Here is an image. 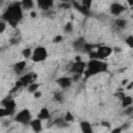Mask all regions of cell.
<instances>
[{
  "label": "cell",
  "instance_id": "29",
  "mask_svg": "<svg viewBox=\"0 0 133 133\" xmlns=\"http://www.w3.org/2000/svg\"><path fill=\"white\" fill-rule=\"evenodd\" d=\"M115 97H116V98H118V99L122 101V100L126 97V95H125V92H124V91H117V92L115 94Z\"/></svg>",
  "mask_w": 133,
  "mask_h": 133
},
{
  "label": "cell",
  "instance_id": "25",
  "mask_svg": "<svg viewBox=\"0 0 133 133\" xmlns=\"http://www.w3.org/2000/svg\"><path fill=\"white\" fill-rule=\"evenodd\" d=\"M126 44H127L130 48L133 49V35H130V36H128V37L126 38Z\"/></svg>",
  "mask_w": 133,
  "mask_h": 133
},
{
  "label": "cell",
  "instance_id": "21",
  "mask_svg": "<svg viewBox=\"0 0 133 133\" xmlns=\"http://www.w3.org/2000/svg\"><path fill=\"white\" fill-rule=\"evenodd\" d=\"M114 23H115L116 27H118V28H121V29L125 28L126 25H127V22H126V20H124V19H116Z\"/></svg>",
  "mask_w": 133,
  "mask_h": 133
},
{
  "label": "cell",
  "instance_id": "23",
  "mask_svg": "<svg viewBox=\"0 0 133 133\" xmlns=\"http://www.w3.org/2000/svg\"><path fill=\"white\" fill-rule=\"evenodd\" d=\"M54 124L57 125L58 127H68V126H69V124L64 121V117H62V118H57V119L54 122Z\"/></svg>",
  "mask_w": 133,
  "mask_h": 133
},
{
  "label": "cell",
  "instance_id": "44",
  "mask_svg": "<svg viewBox=\"0 0 133 133\" xmlns=\"http://www.w3.org/2000/svg\"><path fill=\"white\" fill-rule=\"evenodd\" d=\"M132 86H133V83H131V84H130V85H129V86H128V89H130V88H131V87H132Z\"/></svg>",
  "mask_w": 133,
  "mask_h": 133
},
{
  "label": "cell",
  "instance_id": "41",
  "mask_svg": "<svg viewBox=\"0 0 133 133\" xmlns=\"http://www.w3.org/2000/svg\"><path fill=\"white\" fill-rule=\"evenodd\" d=\"M30 16H31L32 18H35V17H36V14H35L34 11H31V14H30Z\"/></svg>",
  "mask_w": 133,
  "mask_h": 133
},
{
  "label": "cell",
  "instance_id": "34",
  "mask_svg": "<svg viewBox=\"0 0 133 133\" xmlns=\"http://www.w3.org/2000/svg\"><path fill=\"white\" fill-rule=\"evenodd\" d=\"M61 39H62V36L61 35H57V36L54 37L53 43H59V42H61Z\"/></svg>",
  "mask_w": 133,
  "mask_h": 133
},
{
  "label": "cell",
  "instance_id": "35",
  "mask_svg": "<svg viewBox=\"0 0 133 133\" xmlns=\"http://www.w3.org/2000/svg\"><path fill=\"white\" fill-rule=\"evenodd\" d=\"M82 4H83L84 6H86V7L89 8V6H90V4H91V1H85V0H83V1H82Z\"/></svg>",
  "mask_w": 133,
  "mask_h": 133
},
{
  "label": "cell",
  "instance_id": "31",
  "mask_svg": "<svg viewBox=\"0 0 133 133\" xmlns=\"http://www.w3.org/2000/svg\"><path fill=\"white\" fill-rule=\"evenodd\" d=\"M0 116H1V117L8 116V113H7V111H6L5 108H0Z\"/></svg>",
  "mask_w": 133,
  "mask_h": 133
},
{
  "label": "cell",
  "instance_id": "43",
  "mask_svg": "<svg viewBox=\"0 0 133 133\" xmlns=\"http://www.w3.org/2000/svg\"><path fill=\"white\" fill-rule=\"evenodd\" d=\"M127 82H128V80H123V82H122V83L125 85V84H127Z\"/></svg>",
  "mask_w": 133,
  "mask_h": 133
},
{
  "label": "cell",
  "instance_id": "3",
  "mask_svg": "<svg viewBox=\"0 0 133 133\" xmlns=\"http://www.w3.org/2000/svg\"><path fill=\"white\" fill-rule=\"evenodd\" d=\"M112 51H113V49L108 47V46H100L96 51L92 50L90 53H88V55H89L90 59H100V60H102V59L108 57L112 53Z\"/></svg>",
  "mask_w": 133,
  "mask_h": 133
},
{
  "label": "cell",
  "instance_id": "37",
  "mask_svg": "<svg viewBox=\"0 0 133 133\" xmlns=\"http://www.w3.org/2000/svg\"><path fill=\"white\" fill-rule=\"evenodd\" d=\"M101 125L104 126V127H106V128H109V127H110V123H109V122H102Z\"/></svg>",
  "mask_w": 133,
  "mask_h": 133
},
{
  "label": "cell",
  "instance_id": "30",
  "mask_svg": "<svg viewBox=\"0 0 133 133\" xmlns=\"http://www.w3.org/2000/svg\"><path fill=\"white\" fill-rule=\"evenodd\" d=\"M54 99H55L56 101L62 102V96H61V94H60V92H55V95H54Z\"/></svg>",
  "mask_w": 133,
  "mask_h": 133
},
{
  "label": "cell",
  "instance_id": "16",
  "mask_svg": "<svg viewBox=\"0 0 133 133\" xmlns=\"http://www.w3.org/2000/svg\"><path fill=\"white\" fill-rule=\"evenodd\" d=\"M50 117V112L47 108H42L37 114V118H39L41 121H45V119H48Z\"/></svg>",
  "mask_w": 133,
  "mask_h": 133
},
{
  "label": "cell",
  "instance_id": "11",
  "mask_svg": "<svg viewBox=\"0 0 133 133\" xmlns=\"http://www.w3.org/2000/svg\"><path fill=\"white\" fill-rule=\"evenodd\" d=\"M30 126L31 129L35 132V133H39L43 130V125H42V121L39 118H35L33 121L30 122Z\"/></svg>",
  "mask_w": 133,
  "mask_h": 133
},
{
  "label": "cell",
  "instance_id": "28",
  "mask_svg": "<svg viewBox=\"0 0 133 133\" xmlns=\"http://www.w3.org/2000/svg\"><path fill=\"white\" fill-rule=\"evenodd\" d=\"M5 27H6V23H5V21L2 20V21L0 22V33H3V32H4Z\"/></svg>",
  "mask_w": 133,
  "mask_h": 133
},
{
  "label": "cell",
  "instance_id": "32",
  "mask_svg": "<svg viewBox=\"0 0 133 133\" xmlns=\"http://www.w3.org/2000/svg\"><path fill=\"white\" fill-rule=\"evenodd\" d=\"M81 76H82V75H80V74H73V76H72V81L77 82V81L81 78Z\"/></svg>",
  "mask_w": 133,
  "mask_h": 133
},
{
  "label": "cell",
  "instance_id": "12",
  "mask_svg": "<svg viewBox=\"0 0 133 133\" xmlns=\"http://www.w3.org/2000/svg\"><path fill=\"white\" fill-rule=\"evenodd\" d=\"M72 4L74 5V7H75L78 11H80V12L83 14L84 16H88V15H89V8L86 7V6H84L82 3L79 4L78 2H72Z\"/></svg>",
  "mask_w": 133,
  "mask_h": 133
},
{
  "label": "cell",
  "instance_id": "1",
  "mask_svg": "<svg viewBox=\"0 0 133 133\" xmlns=\"http://www.w3.org/2000/svg\"><path fill=\"white\" fill-rule=\"evenodd\" d=\"M22 6L21 3H14L9 5L2 15V20L7 22L11 27H16L22 19Z\"/></svg>",
  "mask_w": 133,
  "mask_h": 133
},
{
  "label": "cell",
  "instance_id": "13",
  "mask_svg": "<svg viewBox=\"0 0 133 133\" xmlns=\"http://www.w3.org/2000/svg\"><path fill=\"white\" fill-rule=\"evenodd\" d=\"M80 128H81L82 133H94L91 125L86 121H82L80 123Z\"/></svg>",
  "mask_w": 133,
  "mask_h": 133
},
{
  "label": "cell",
  "instance_id": "7",
  "mask_svg": "<svg viewBox=\"0 0 133 133\" xmlns=\"http://www.w3.org/2000/svg\"><path fill=\"white\" fill-rule=\"evenodd\" d=\"M2 105H3V108L6 109L8 115H11V114L15 113V110H16V102L14 100H11L10 97H6L2 101Z\"/></svg>",
  "mask_w": 133,
  "mask_h": 133
},
{
  "label": "cell",
  "instance_id": "2",
  "mask_svg": "<svg viewBox=\"0 0 133 133\" xmlns=\"http://www.w3.org/2000/svg\"><path fill=\"white\" fill-rule=\"evenodd\" d=\"M108 71V64L100 59H89L87 62V68L84 72V78L88 79L89 77L100 74V73H105Z\"/></svg>",
  "mask_w": 133,
  "mask_h": 133
},
{
  "label": "cell",
  "instance_id": "17",
  "mask_svg": "<svg viewBox=\"0 0 133 133\" xmlns=\"http://www.w3.org/2000/svg\"><path fill=\"white\" fill-rule=\"evenodd\" d=\"M85 44H86V43H85L84 38H83V37H80V38H78L76 42H74V48H75L77 51H80V50L83 51V48H84V45H85Z\"/></svg>",
  "mask_w": 133,
  "mask_h": 133
},
{
  "label": "cell",
  "instance_id": "40",
  "mask_svg": "<svg viewBox=\"0 0 133 133\" xmlns=\"http://www.w3.org/2000/svg\"><path fill=\"white\" fill-rule=\"evenodd\" d=\"M128 4L133 7V0H128Z\"/></svg>",
  "mask_w": 133,
  "mask_h": 133
},
{
  "label": "cell",
  "instance_id": "33",
  "mask_svg": "<svg viewBox=\"0 0 133 133\" xmlns=\"http://www.w3.org/2000/svg\"><path fill=\"white\" fill-rule=\"evenodd\" d=\"M122 132H123L122 127H116V128H114L113 130H111L110 133H122Z\"/></svg>",
  "mask_w": 133,
  "mask_h": 133
},
{
  "label": "cell",
  "instance_id": "27",
  "mask_svg": "<svg viewBox=\"0 0 133 133\" xmlns=\"http://www.w3.org/2000/svg\"><path fill=\"white\" fill-rule=\"evenodd\" d=\"M64 31L65 32H72V30H73V25L71 24V23H68L65 26H64Z\"/></svg>",
  "mask_w": 133,
  "mask_h": 133
},
{
  "label": "cell",
  "instance_id": "5",
  "mask_svg": "<svg viewBox=\"0 0 133 133\" xmlns=\"http://www.w3.org/2000/svg\"><path fill=\"white\" fill-rule=\"evenodd\" d=\"M15 121L17 123H20V124H23V125L30 124V122H31V113H30V111L28 109H23V110L19 111L15 116Z\"/></svg>",
  "mask_w": 133,
  "mask_h": 133
},
{
  "label": "cell",
  "instance_id": "6",
  "mask_svg": "<svg viewBox=\"0 0 133 133\" xmlns=\"http://www.w3.org/2000/svg\"><path fill=\"white\" fill-rule=\"evenodd\" d=\"M86 68H87V63L86 62H84L82 60L81 61H75L72 64V66H71V72L73 74H80V75H82V74H84Z\"/></svg>",
  "mask_w": 133,
  "mask_h": 133
},
{
  "label": "cell",
  "instance_id": "36",
  "mask_svg": "<svg viewBox=\"0 0 133 133\" xmlns=\"http://www.w3.org/2000/svg\"><path fill=\"white\" fill-rule=\"evenodd\" d=\"M33 97H34L35 99H38V98L42 97V92H41V91H35V92L33 94Z\"/></svg>",
  "mask_w": 133,
  "mask_h": 133
},
{
  "label": "cell",
  "instance_id": "24",
  "mask_svg": "<svg viewBox=\"0 0 133 133\" xmlns=\"http://www.w3.org/2000/svg\"><path fill=\"white\" fill-rule=\"evenodd\" d=\"M64 121H65L66 123H71V122L74 121V116H73V114H72L70 111H66V113H65V115H64Z\"/></svg>",
  "mask_w": 133,
  "mask_h": 133
},
{
  "label": "cell",
  "instance_id": "10",
  "mask_svg": "<svg viewBox=\"0 0 133 133\" xmlns=\"http://www.w3.org/2000/svg\"><path fill=\"white\" fill-rule=\"evenodd\" d=\"M72 79L69 77H60L58 79H56V83L58 84V86H60L62 89L69 88L72 85Z\"/></svg>",
  "mask_w": 133,
  "mask_h": 133
},
{
  "label": "cell",
  "instance_id": "18",
  "mask_svg": "<svg viewBox=\"0 0 133 133\" xmlns=\"http://www.w3.org/2000/svg\"><path fill=\"white\" fill-rule=\"evenodd\" d=\"M132 104H133V98L130 97V96H126V97L122 100V106H123L124 108H127V107H129V106H132Z\"/></svg>",
  "mask_w": 133,
  "mask_h": 133
},
{
  "label": "cell",
  "instance_id": "9",
  "mask_svg": "<svg viewBox=\"0 0 133 133\" xmlns=\"http://www.w3.org/2000/svg\"><path fill=\"white\" fill-rule=\"evenodd\" d=\"M125 9H126L125 6L122 5V4L118 3V2H114V3H112V4L110 5V11H111V14L114 15V16H119L122 12L125 11Z\"/></svg>",
  "mask_w": 133,
  "mask_h": 133
},
{
  "label": "cell",
  "instance_id": "15",
  "mask_svg": "<svg viewBox=\"0 0 133 133\" xmlns=\"http://www.w3.org/2000/svg\"><path fill=\"white\" fill-rule=\"evenodd\" d=\"M37 5L42 9H49L50 7H52L53 1H51V0H42L41 1L39 0V1H37Z\"/></svg>",
  "mask_w": 133,
  "mask_h": 133
},
{
  "label": "cell",
  "instance_id": "8",
  "mask_svg": "<svg viewBox=\"0 0 133 133\" xmlns=\"http://www.w3.org/2000/svg\"><path fill=\"white\" fill-rule=\"evenodd\" d=\"M36 74L35 73H27V74H25L24 76H22L21 78H20V81L22 82V84H23V86H29L30 84H32V83H34V80L36 79Z\"/></svg>",
  "mask_w": 133,
  "mask_h": 133
},
{
  "label": "cell",
  "instance_id": "19",
  "mask_svg": "<svg viewBox=\"0 0 133 133\" xmlns=\"http://www.w3.org/2000/svg\"><path fill=\"white\" fill-rule=\"evenodd\" d=\"M21 6H22V8L29 9V8H31L33 6V1H31V0H23L21 2Z\"/></svg>",
  "mask_w": 133,
  "mask_h": 133
},
{
  "label": "cell",
  "instance_id": "38",
  "mask_svg": "<svg viewBox=\"0 0 133 133\" xmlns=\"http://www.w3.org/2000/svg\"><path fill=\"white\" fill-rule=\"evenodd\" d=\"M128 128H129V124H128V123H127V124H125V125L122 127V129H123V130H126V129H128Z\"/></svg>",
  "mask_w": 133,
  "mask_h": 133
},
{
  "label": "cell",
  "instance_id": "4",
  "mask_svg": "<svg viewBox=\"0 0 133 133\" xmlns=\"http://www.w3.org/2000/svg\"><path fill=\"white\" fill-rule=\"evenodd\" d=\"M48 56V52H47V49L45 47H36L34 50H33V53H32V56H31V59L34 61V62H41V61H44L46 60Z\"/></svg>",
  "mask_w": 133,
  "mask_h": 133
},
{
  "label": "cell",
  "instance_id": "26",
  "mask_svg": "<svg viewBox=\"0 0 133 133\" xmlns=\"http://www.w3.org/2000/svg\"><path fill=\"white\" fill-rule=\"evenodd\" d=\"M125 114L126 115H132L133 114V107L132 106H129V107L125 108Z\"/></svg>",
  "mask_w": 133,
  "mask_h": 133
},
{
  "label": "cell",
  "instance_id": "20",
  "mask_svg": "<svg viewBox=\"0 0 133 133\" xmlns=\"http://www.w3.org/2000/svg\"><path fill=\"white\" fill-rule=\"evenodd\" d=\"M38 87H39V84H38V83H32V84H30L29 86H27V90H28V92H30V94H34L35 91H37Z\"/></svg>",
  "mask_w": 133,
  "mask_h": 133
},
{
  "label": "cell",
  "instance_id": "39",
  "mask_svg": "<svg viewBox=\"0 0 133 133\" xmlns=\"http://www.w3.org/2000/svg\"><path fill=\"white\" fill-rule=\"evenodd\" d=\"M113 50H114L115 52H121V51H122V49H121V48H118V47H114V48H113Z\"/></svg>",
  "mask_w": 133,
  "mask_h": 133
},
{
  "label": "cell",
  "instance_id": "22",
  "mask_svg": "<svg viewBox=\"0 0 133 133\" xmlns=\"http://www.w3.org/2000/svg\"><path fill=\"white\" fill-rule=\"evenodd\" d=\"M32 50L30 49V48H26V49H24L23 51H22V55H23V57L24 58H31V56H32Z\"/></svg>",
  "mask_w": 133,
  "mask_h": 133
},
{
  "label": "cell",
  "instance_id": "14",
  "mask_svg": "<svg viewBox=\"0 0 133 133\" xmlns=\"http://www.w3.org/2000/svg\"><path fill=\"white\" fill-rule=\"evenodd\" d=\"M26 66V61L25 60H21V61H18L17 63L14 64V71L17 73V74H21L24 69Z\"/></svg>",
  "mask_w": 133,
  "mask_h": 133
},
{
  "label": "cell",
  "instance_id": "42",
  "mask_svg": "<svg viewBox=\"0 0 133 133\" xmlns=\"http://www.w3.org/2000/svg\"><path fill=\"white\" fill-rule=\"evenodd\" d=\"M75 60H76V61H81V57H80V56H76Z\"/></svg>",
  "mask_w": 133,
  "mask_h": 133
}]
</instances>
